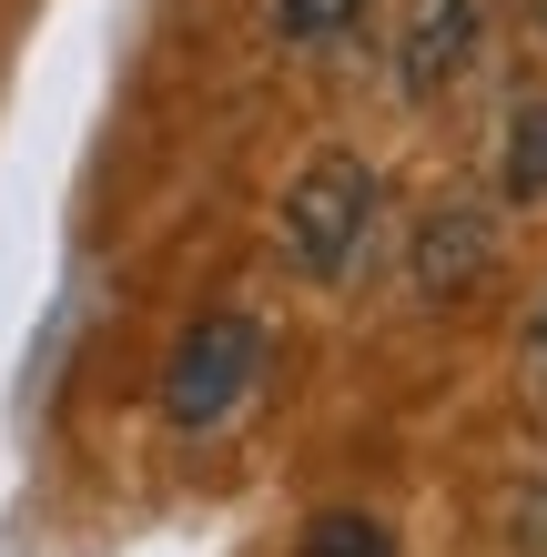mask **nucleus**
<instances>
[{
	"label": "nucleus",
	"instance_id": "obj_1",
	"mask_svg": "<svg viewBox=\"0 0 547 557\" xmlns=\"http://www.w3.org/2000/svg\"><path fill=\"white\" fill-rule=\"evenodd\" d=\"M375 173L356 152H314L295 183H284V253L314 274V284H335L345 264H356V244L375 234Z\"/></svg>",
	"mask_w": 547,
	"mask_h": 557
},
{
	"label": "nucleus",
	"instance_id": "obj_2",
	"mask_svg": "<svg viewBox=\"0 0 547 557\" xmlns=\"http://www.w3.org/2000/svg\"><path fill=\"white\" fill-rule=\"evenodd\" d=\"M253 375H264V324L253 314H203L173 345V366H163V416L183 436H213V425L253 396Z\"/></svg>",
	"mask_w": 547,
	"mask_h": 557
},
{
	"label": "nucleus",
	"instance_id": "obj_3",
	"mask_svg": "<svg viewBox=\"0 0 547 557\" xmlns=\"http://www.w3.org/2000/svg\"><path fill=\"white\" fill-rule=\"evenodd\" d=\"M476 61V0H415L406 21V91H446Z\"/></svg>",
	"mask_w": 547,
	"mask_h": 557
},
{
	"label": "nucleus",
	"instance_id": "obj_4",
	"mask_svg": "<svg viewBox=\"0 0 547 557\" xmlns=\"http://www.w3.org/2000/svg\"><path fill=\"white\" fill-rule=\"evenodd\" d=\"M487 253H497V234H487V213L476 203H446L436 223H426V244H415V294H467L476 274H487Z\"/></svg>",
	"mask_w": 547,
	"mask_h": 557
},
{
	"label": "nucleus",
	"instance_id": "obj_5",
	"mask_svg": "<svg viewBox=\"0 0 547 557\" xmlns=\"http://www.w3.org/2000/svg\"><path fill=\"white\" fill-rule=\"evenodd\" d=\"M507 193L518 203H547V91H527L507 112Z\"/></svg>",
	"mask_w": 547,
	"mask_h": 557
},
{
	"label": "nucleus",
	"instance_id": "obj_6",
	"mask_svg": "<svg viewBox=\"0 0 547 557\" xmlns=\"http://www.w3.org/2000/svg\"><path fill=\"white\" fill-rule=\"evenodd\" d=\"M375 11V0H274V41H295V51H325V41H345Z\"/></svg>",
	"mask_w": 547,
	"mask_h": 557
},
{
	"label": "nucleus",
	"instance_id": "obj_7",
	"mask_svg": "<svg viewBox=\"0 0 547 557\" xmlns=\"http://www.w3.org/2000/svg\"><path fill=\"white\" fill-rule=\"evenodd\" d=\"M304 557H396V537L375 517H314L304 528Z\"/></svg>",
	"mask_w": 547,
	"mask_h": 557
},
{
	"label": "nucleus",
	"instance_id": "obj_8",
	"mask_svg": "<svg viewBox=\"0 0 547 557\" xmlns=\"http://www.w3.org/2000/svg\"><path fill=\"white\" fill-rule=\"evenodd\" d=\"M527 375H537V396H547V314H537V335H527Z\"/></svg>",
	"mask_w": 547,
	"mask_h": 557
}]
</instances>
